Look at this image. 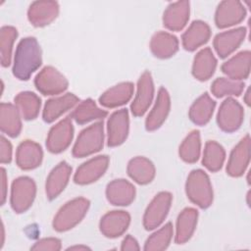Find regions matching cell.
I'll list each match as a JSON object with an SVG mask.
<instances>
[{
  "instance_id": "9c48e42d",
  "label": "cell",
  "mask_w": 251,
  "mask_h": 251,
  "mask_svg": "<svg viewBox=\"0 0 251 251\" xmlns=\"http://www.w3.org/2000/svg\"><path fill=\"white\" fill-rule=\"evenodd\" d=\"M74 137V126L72 118L67 117L51 127L46 139L48 151L58 154L66 150Z\"/></svg>"
},
{
  "instance_id": "9a60e30c",
  "label": "cell",
  "mask_w": 251,
  "mask_h": 251,
  "mask_svg": "<svg viewBox=\"0 0 251 251\" xmlns=\"http://www.w3.org/2000/svg\"><path fill=\"white\" fill-rule=\"evenodd\" d=\"M130 223V216L123 210H114L106 213L100 220L99 227L102 234L109 238L123 235Z\"/></svg>"
},
{
  "instance_id": "3957f363",
  "label": "cell",
  "mask_w": 251,
  "mask_h": 251,
  "mask_svg": "<svg viewBox=\"0 0 251 251\" xmlns=\"http://www.w3.org/2000/svg\"><path fill=\"white\" fill-rule=\"evenodd\" d=\"M90 202L86 198L77 197L68 201L60 208L53 220V228L63 232L79 224L86 215Z\"/></svg>"
},
{
  "instance_id": "b9f144b4",
  "label": "cell",
  "mask_w": 251,
  "mask_h": 251,
  "mask_svg": "<svg viewBox=\"0 0 251 251\" xmlns=\"http://www.w3.org/2000/svg\"><path fill=\"white\" fill-rule=\"evenodd\" d=\"M139 249H140V247L138 245V242L134 237H132L131 235L128 234L124 238L122 245H121V250H123V251H126V250L132 251L133 250L134 251V250H139Z\"/></svg>"
},
{
  "instance_id": "5bb4252c",
  "label": "cell",
  "mask_w": 251,
  "mask_h": 251,
  "mask_svg": "<svg viewBox=\"0 0 251 251\" xmlns=\"http://www.w3.org/2000/svg\"><path fill=\"white\" fill-rule=\"evenodd\" d=\"M250 163V136L246 134L230 152L226 173L230 176H241Z\"/></svg>"
},
{
  "instance_id": "83f0119b",
  "label": "cell",
  "mask_w": 251,
  "mask_h": 251,
  "mask_svg": "<svg viewBox=\"0 0 251 251\" xmlns=\"http://www.w3.org/2000/svg\"><path fill=\"white\" fill-rule=\"evenodd\" d=\"M21 113L16 105L1 103L0 106V128L10 137H17L22 130Z\"/></svg>"
},
{
  "instance_id": "d590c367",
  "label": "cell",
  "mask_w": 251,
  "mask_h": 251,
  "mask_svg": "<svg viewBox=\"0 0 251 251\" xmlns=\"http://www.w3.org/2000/svg\"><path fill=\"white\" fill-rule=\"evenodd\" d=\"M201 152V139L198 130H192L181 142L178 154L181 160L186 163H195L198 161Z\"/></svg>"
},
{
  "instance_id": "44dd1931",
  "label": "cell",
  "mask_w": 251,
  "mask_h": 251,
  "mask_svg": "<svg viewBox=\"0 0 251 251\" xmlns=\"http://www.w3.org/2000/svg\"><path fill=\"white\" fill-rule=\"evenodd\" d=\"M106 197L112 205L127 206L135 198V187L126 179H114L106 187Z\"/></svg>"
},
{
  "instance_id": "4316f807",
  "label": "cell",
  "mask_w": 251,
  "mask_h": 251,
  "mask_svg": "<svg viewBox=\"0 0 251 251\" xmlns=\"http://www.w3.org/2000/svg\"><path fill=\"white\" fill-rule=\"evenodd\" d=\"M132 94L133 84L129 81L121 82L107 89L99 97V103L106 108H116L127 103Z\"/></svg>"
},
{
  "instance_id": "d4e9b609",
  "label": "cell",
  "mask_w": 251,
  "mask_h": 251,
  "mask_svg": "<svg viewBox=\"0 0 251 251\" xmlns=\"http://www.w3.org/2000/svg\"><path fill=\"white\" fill-rule=\"evenodd\" d=\"M77 102L78 98L73 93H66L62 96L47 100L42 112V118L44 122H54L64 113L71 110Z\"/></svg>"
},
{
  "instance_id": "f1b7e54d",
  "label": "cell",
  "mask_w": 251,
  "mask_h": 251,
  "mask_svg": "<svg viewBox=\"0 0 251 251\" xmlns=\"http://www.w3.org/2000/svg\"><path fill=\"white\" fill-rule=\"evenodd\" d=\"M150 50L157 58H170L178 50V40L170 32L158 31L151 38Z\"/></svg>"
},
{
  "instance_id": "1f68e13d",
  "label": "cell",
  "mask_w": 251,
  "mask_h": 251,
  "mask_svg": "<svg viewBox=\"0 0 251 251\" xmlns=\"http://www.w3.org/2000/svg\"><path fill=\"white\" fill-rule=\"evenodd\" d=\"M215 107V100H213L208 93H204L191 105L188 112L189 119L195 125L205 126L211 120Z\"/></svg>"
},
{
  "instance_id": "277c9868",
  "label": "cell",
  "mask_w": 251,
  "mask_h": 251,
  "mask_svg": "<svg viewBox=\"0 0 251 251\" xmlns=\"http://www.w3.org/2000/svg\"><path fill=\"white\" fill-rule=\"evenodd\" d=\"M104 144V126L97 122L87 126L78 134L73 147L75 158H83L100 151Z\"/></svg>"
},
{
  "instance_id": "ac0fdd59",
  "label": "cell",
  "mask_w": 251,
  "mask_h": 251,
  "mask_svg": "<svg viewBox=\"0 0 251 251\" xmlns=\"http://www.w3.org/2000/svg\"><path fill=\"white\" fill-rule=\"evenodd\" d=\"M190 14L188 1H177L171 3L164 12L163 25L172 31L181 30L187 24Z\"/></svg>"
},
{
  "instance_id": "cb8c5ba5",
  "label": "cell",
  "mask_w": 251,
  "mask_h": 251,
  "mask_svg": "<svg viewBox=\"0 0 251 251\" xmlns=\"http://www.w3.org/2000/svg\"><path fill=\"white\" fill-rule=\"evenodd\" d=\"M210 36V26L203 21H194L181 36L182 46L187 51H194L207 43Z\"/></svg>"
},
{
  "instance_id": "5b68a950",
  "label": "cell",
  "mask_w": 251,
  "mask_h": 251,
  "mask_svg": "<svg viewBox=\"0 0 251 251\" xmlns=\"http://www.w3.org/2000/svg\"><path fill=\"white\" fill-rule=\"evenodd\" d=\"M36 185L32 178L20 176L12 183L10 204L15 213L21 214L27 211L35 198Z\"/></svg>"
},
{
  "instance_id": "8992f818",
  "label": "cell",
  "mask_w": 251,
  "mask_h": 251,
  "mask_svg": "<svg viewBox=\"0 0 251 251\" xmlns=\"http://www.w3.org/2000/svg\"><path fill=\"white\" fill-rule=\"evenodd\" d=\"M173 196L168 191L159 192L147 206L143 216V226L146 230L157 228L166 219L171 209Z\"/></svg>"
},
{
  "instance_id": "8d00e7d4",
  "label": "cell",
  "mask_w": 251,
  "mask_h": 251,
  "mask_svg": "<svg viewBox=\"0 0 251 251\" xmlns=\"http://www.w3.org/2000/svg\"><path fill=\"white\" fill-rule=\"evenodd\" d=\"M245 84L240 80H233L227 77L216 78L211 86L214 96L222 98L225 96H239L244 90Z\"/></svg>"
},
{
  "instance_id": "e575fe53",
  "label": "cell",
  "mask_w": 251,
  "mask_h": 251,
  "mask_svg": "<svg viewBox=\"0 0 251 251\" xmlns=\"http://www.w3.org/2000/svg\"><path fill=\"white\" fill-rule=\"evenodd\" d=\"M226 159L224 147L214 140H209L205 144L202 164L210 172L215 173L222 169Z\"/></svg>"
},
{
  "instance_id": "52a82bcc",
  "label": "cell",
  "mask_w": 251,
  "mask_h": 251,
  "mask_svg": "<svg viewBox=\"0 0 251 251\" xmlns=\"http://www.w3.org/2000/svg\"><path fill=\"white\" fill-rule=\"evenodd\" d=\"M34 85L43 95H57L63 93L69 86L68 79L57 69L44 67L35 76Z\"/></svg>"
},
{
  "instance_id": "60d3db41",
  "label": "cell",
  "mask_w": 251,
  "mask_h": 251,
  "mask_svg": "<svg viewBox=\"0 0 251 251\" xmlns=\"http://www.w3.org/2000/svg\"><path fill=\"white\" fill-rule=\"evenodd\" d=\"M13 148L11 142L3 135L0 138V162L2 164H9L12 161Z\"/></svg>"
},
{
  "instance_id": "d6986e66",
  "label": "cell",
  "mask_w": 251,
  "mask_h": 251,
  "mask_svg": "<svg viewBox=\"0 0 251 251\" xmlns=\"http://www.w3.org/2000/svg\"><path fill=\"white\" fill-rule=\"evenodd\" d=\"M42 159L43 151L41 146L32 140H25L17 148L16 163L24 171H29L39 167Z\"/></svg>"
},
{
  "instance_id": "ee69618b",
  "label": "cell",
  "mask_w": 251,
  "mask_h": 251,
  "mask_svg": "<svg viewBox=\"0 0 251 251\" xmlns=\"http://www.w3.org/2000/svg\"><path fill=\"white\" fill-rule=\"evenodd\" d=\"M86 250V249H90L89 247H87V246H85V245H76V246H72V247H69L68 248V250Z\"/></svg>"
},
{
  "instance_id": "30bf717a",
  "label": "cell",
  "mask_w": 251,
  "mask_h": 251,
  "mask_svg": "<svg viewBox=\"0 0 251 251\" xmlns=\"http://www.w3.org/2000/svg\"><path fill=\"white\" fill-rule=\"evenodd\" d=\"M129 118L126 109L114 112L107 122V144L116 147L123 144L128 135Z\"/></svg>"
},
{
  "instance_id": "603a6c76",
  "label": "cell",
  "mask_w": 251,
  "mask_h": 251,
  "mask_svg": "<svg viewBox=\"0 0 251 251\" xmlns=\"http://www.w3.org/2000/svg\"><path fill=\"white\" fill-rule=\"evenodd\" d=\"M250 62L251 53L249 50H244L225 62L221 70L228 78L242 81L246 79L250 74Z\"/></svg>"
},
{
  "instance_id": "4dcf8cb0",
  "label": "cell",
  "mask_w": 251,
  "mask_h": 251,
  "mask_svg": "<svg viewBox=\"0 0 251 251\" xmlns=\"http://www.w3.org/2000/svg\"><path fill=\"white\" fill-rule=\"evenodd\" d=\"M127 175L138 184H147L155 177V167L153 163L141 156L132 158L127 164Z\"/></svg>"
},
{
  "instance_id": "7a4b0ae2",
  "label": "cell",
  "mask_w": 251,
  "mask_h": 251,
  "mask_svg": "<svg viewBox=\"0 0 251 251\" xmlns=\"http://www.w3.org/2000/svg\"><path fill=\"white\" fill-rule=\"evenodd\" d=\"M187 198L202 209L211 206L213 202V188L208 175L200 170H193L185 182Z\"/></svg>"
},
{
  "instance_id": "484cf974",
  "label": "cell",
  "mask_w": 251,
  "mask_h": 251,
  "mask_svg": "<svg viewBox=\"0 0 251 251\" xmlns=\"http://www.w3.org/2000/svg\"><path fill=\"white\" fill-rule=\"evenodd\" d=\"M197 220L198 211L194 208H185L179 213L176 226L175 242L176 244H183L191 238L197 226Z\"/></svg>"
},
{
  "instance_id": "4fadbf2b",
  "label": "cell",
  "mask_w": 251,
  "mask_h": 251,
  "mask_svg": "<svg viewBox=\"0 0 251 251\" xmlns=\"http://www.w3.org/2000/svg\"><path fill=\"white\" fill-rule=\"evenodd\" d=\"M154 97V83L152 75L149 72H144L138 81L137 90L133 102L131 103L130 110L133 116L140 117L145 114Z\"/></svg>"
},
{
  "instance_id": "74e56055",
  "label": "cell",
  "mask_w": 251,
  "mask_h": 251,
  "mask_svg": "<svg viewBox=\"0 0 251 251\" xmlns=\"http://www.w3.org/2000/svg\"><path fill=\"white\" fill-rule=\"evenodd\" d=\"M174 228L172 223H167L160 229L153 232L146 240L145 251H162L168 248L173 238Z\"/></svg>"
},
{
  "instance_id": "d6a6232c",
  "label": "cell",
  "mask_w": 251,
  "mask_h": 251,
  "mask_svg": "<svg viewBox=\"0 0 251 251\" xmlns=\"http://www.w3.org/2000/svg\"><path fill=\"white\" fill-rule=\"evenodd\" d=\"M15 105L22 117L26 121H30L37 118L41 107V100L35 93L24 91L15 97Z\"/></svg>"
},
{
  "instance_id": "ffe728a7",
  "label": "cell",
  "mask_w": 251,
  "mask_h": 251,
  "mask_svg": "<svg viewBox=\"0 0 251 251\" xmlns=\"http://www.w3.org/2000/svg\"><path fill=\"white\" fill-rule=\"evenodd\" d=\"M171 109V98L165 87H160L154 107L148 114L145 121V127L148 131L158 129L166 121Z\"/></svg>"
},
{
  "instance_id": "f6af8a7d",
  "label": "cell",
  "mask_w": 251,
  "mask_h": 251,
  "mask_svg": "<svg viewBox=\"0 0 251 251\" xmlns=\"http://www.w3.org/2000/svg\"><path fill=\"white\" fill-rule=\"evenodd\" d=\"M249 96H250V90L247 89V91L245 92V96H244V101L246 103L247 106L250 105V99H249Z\"/></svg>"
},
{
  "instance_id": "7c38bea8",
  "label": "cell",
  "mask_w": 251,
  "mask_h": 251,
  "mask_svg": "<svg viewBox=\"0 0 251 251\" xmlns=\"http://www.w3.org/2000/svg\"><path fill=\"white\" fill-rule=\"evenodd\" d=\"M109 166V157L100 155L81 164L74 176V181L76 184H89L99 179L107 171Z\"/></svg>"
},
{
  "instance_id": "836d02e7",
  "label": "cell",
  "mask_w": 251,
  "mask_h": 251,
  "mask_svg": "<svg viewBox=\"0 0 251 251\" xmlns=\"http://www.w3.org/2000/svg\"><path fill=\"white\" fill-rule=\"evenodd\" d=\"M106 116L107 111L97 107L92 99H85L80 102L71 114V118L79 125H84L94 120H100Z\"/></svg>"
},
{
  "instance_id": "f546056e",
  "label": "cell",
  "mask_w": 251,
  "mask_h": 251,
  "mask_svg": "<svg viewBox=\"0 0 251 251\" xmlns=\"http://www.w3.org/2000/svg\"><path fill=\"white\" fill-rule=\"evenodd\" d=\"M217 67V59L209 47L200 50L194 57L192 64L193 76L204 81L209 79L215 73Z\"/></svg>"
},
{
  "instance_id": "f35d334b",
  "label": "cell",
  "mask_w": 251,
  "mask_h": 251,
  "mask_svg": "<svg viewBox=\"0 0 251 251\" xmlns=\"http://www.w3.org/2000/svg\"><path fill=\"white\" fill-rule=\"evenodd\" d=\"M18 36V30L14 26L5 25L0 30V54L1 65L9 67L12 59L13 45Z\"/></svg>"
},
{
  "instance_id": "e0dca14e",
  "label": "cell",
  "mask_w": 251,
  "mask_h": 251,
  "mask_svg": "<svg viewBox=\"0 0 251 251\" xmlns=\"http://www.w3.org/2000/svg\"><path fill=\"white\" fill-rule=\"evenodd\" d=\"M59 14V4L56 1H35L32 2L27 11L29 23L42 27L51 24Z\"/></svg>"
},
{
  "instance_id": "ab89813d",
  "label": "cell",
  "mask_w": 251,
  "mask_h": 251,
  "mask_svg": "<svg viewBox=\"0 0 251 251\" xmlns=\"http://www.w3.org/2000/svg\"><path fill=\"white\" fill-rule=\"evenodd\" d=\"M61 248L62 244L60 239L55 237H47L36 241L30 249L37 251H59L61 250Z\"/></svg>"
},
{
  "instance_id": "2e32d148",
  "label": "cell",
  "mask_w": 251,
  "mask_h": 251,
  "mask_svg": "<svg viewBox=\"0 0 251 251\" xmlns=\"http://www.w3.org/2000/svg\"><path fill=\"white\" fill-rule=\"evenodd\" d=\"M245 27H236L218 33L213 41L214 48L221 58H226L233 53L244 41Z\"/></svg>"
},
{
  "instance_id": "7402d4cb",
  "label": "cell",
  "mask_w": 251,
  "mask_h": 251,
  "mask_svg": "<svg viewBox=\"0 0 251 251\" xmlns=\"http://www.w3.org/2000/svg\"><path fill=\"white\" fill-rule=\"evenodd\" d=\"M72 173V167L65 161L60 162L49 174L46 179L45 191L50 200L58 197L67 186Z\"/></svg>"
},
{
  "instance_id": "bcb514c9",
  "label": "cell",
  "mask_w": 251,
  "mask_h": 251,
  "mask_svg": "<svg viewBox=\"0 0 251 251\" xmlns=\"http://www.w3.org/2000/svg\"><path fill=\"white\" fill-rule=\"evenodd\" d=\"M4 244V226H2V242H1V247L3 246Z\"/></svg>"
},
{
  "instance_id": "6da1fadb",
  "label": "cell",
  "mask_w": 251,
  "mask_h": 251,
  "mask_svg": "<svg viewBox=\"0 0 251 251\" xmlns=\"http://www.w3.org/2000/svg\"><path fill=\"white\" fill-rule=\"evenodd\" d=\"M41 63V49L36 38L32 36L23 38L16 48L13 75L21 80H27Z\"/></svg>"
},
{
  "instance_id": "8fae6325",
  "label": "cell",
  "mask_w": 251,
  "mask_h": 251,
  "mask_svg": "<svg viewBox=\"0 0 251 251\" xmlns=\"http://www.w3.org/2000/svg\"><path fill=\"white\" fill-rule=\"evenodd\" d=\"M246 16V10L240 1H222L215 13V24L219 28H226L240 24Z\"/></svg>"
},
{
  "instance_id": "7bdbcfd3",
  "label": "cell",
  "mask_w": 251,
  "mask_h": 251,
  "mask_svg": "<svg viewBox=\"0 0 251 251\" xmlns=\"http://www.w3.org/2000/svg\"><path fill=\"white\" fill-rule=\"evenodd\" d=\"M7 175L6 170L1 168V205H4L7 197Z\"/></svg>"
},
{
  "instance_id": "ba28073f",
  "label": "cell",
  "mask_w": 251,
  "mask_h": 251,
  "mask_svg": "<svg viewBox=\"0 0 251 251\" xmlns=\"http://www.w3.org/2000/svg\"><path fill=\"white\" fill-rule=\"evenodd\" d=\"M243 120L244 111L238 101L231 97L223 101L217 114V123L223 131L233 132L237 130Z\"/></svg>"
}]
</instances>
